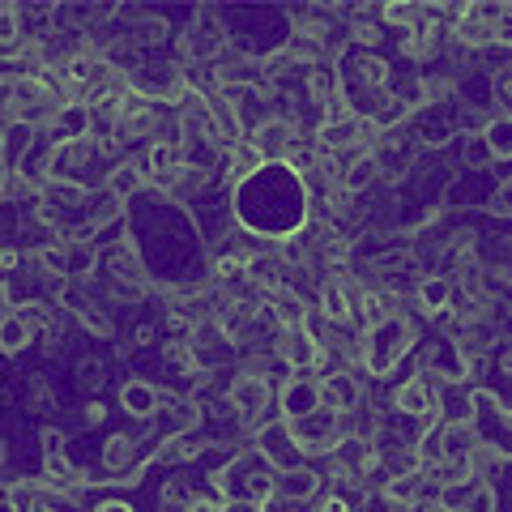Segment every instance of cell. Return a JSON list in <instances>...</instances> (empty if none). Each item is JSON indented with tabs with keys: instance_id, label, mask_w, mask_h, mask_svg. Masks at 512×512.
<instances>
[{
	"instance_id": "6da1fadb",
	"label": "cell",
	"mask_w": 512,
	"mask_h": 512,
	"mask_svg": "<svg viewBox=\"0 0 512 512\" xmlns=\"http://www.w3.org/2000/svg\"><path fill=\"white\" fill-rule=\"evenodd\" d=\"M419 333H423L419 320H410V316H389V320H380V325L363 329L359 333V363H363V372H372L376 380L393 376V367L414 350Z\"/></svg>"
},
{
	"instance_id": "7a4b0ae2",
	"label": "cell",
	"mask_w": 512,
	"mask_h": 512,
	"mask_svg": "<svg viewBox=\"0 0 512 512\" xmlns=\"http://www.w3.org/2000/svg\"><path fill=\"white\" fill-rule=\"evenodd\" d=\"M227 22H222L218 9H197L192 13V22L180 30V39H175V47H180V64H214L227 56Z\"/></svg>"
},
{
	"instance_id": "3957f363",
	"label": "cell",
	"mask_w": 512,
	"mask_h": 512,
	"mask_svg": "<svg viewBox=\"0 0 512 512\" xmlns=\"http://www.w3.org/2000/svg\"><path fill=\"white\" fill-rule=\"evenodd\" d=\"M299 141H303V137H299V124H286V120H278V116H265V120L248 133V146L261 154V163H286Z\"/></svg>"
},
{
	"instance_id": "277c9868",
	"label": "cell",
	"mask_w": 512,
	"mask_h": 512,
	"mask_svg": "<svg viewBox=\"0 0 512 512\" xmlns=\"http://www.w3.org/2000/svg\"><path fill=\"white\" fill-rule=\"evenodd\" d=\"M274 410H278V419H286V423H295V419H303V414L320 410V389H316V380H312L308 372H291L286 380H278V389H274Z\"/></svg>"
},
{
	"instance_id": "5b68a950",
	"label": "cell",
	"mask_w": 512,
	"mask_h": 512,
	"mask_svg": "<svg viewBox=\"0 0 512 512\" xmlns=\"http://www.w3.org/2000/svg\"><path fill=\"white\" fill-rule=\"evenodd\" d=\"M320 483H325V474H320L312 461H299V466H286L274 474V500L303 508V504L320 500Z\"/></svg>"
},
{
	"instance_id": "8992f818",
	"label": "cell",
	"mask_w": 512,
	"mask_h": 512,
	"mask_svg": "<svg viewBox=\"0 0 512 512\" xmlns=\"http://www.w3.org/2000/svg\"><path fill=\"white\" fill-rule=\"evenodd\" d=\"M205 423V406L192 397H158L154 427L158 436H197V427Z\"/></svg>"
},
{
	"instance_id": "52a82bcc",
	"label": "cell",
	"mask_w": 512,
	"mask_h": 512,
	"mask_svg": "<svg viewBox=\"0 0 512 512\" xmlns=\"http://www.w3.org/2000/svg\"><path fill=\"white\" fill-rule=\"evenodd\" d=\"M316 389H320V406L333 410V414L355 410L363 397H367L359 372H346V367H338V372H329V376H320V380H316Z\"/></svg>"
},
{
	"instance_id": "ba28073f",
	"label": "cell",
	"mask_w": 512,
	"mask_h": 512,
	"mask_svg": "<svg viewBox=\"0 0 512 512\" xmlns=\"http://www.w3.org/2000/svg\"><path fill=\"white\" fill-rule=\"evenodd\" d=\"M103 188L111 192V197H120V201L128 205V201H137L141 192H146V171H141L137 158H120V163L107 167Z\"/></svg>"
},
{
	"instance_id": "9c48e42d",
	"label": "cell",
	"mask_w": 512,
	"mask_h": 512,
	"mask_svg": "<svg viewBox=\"0 0 512 512\" xmlns=\"http://www.w3.org/2000/svg\"><path fill=\"white\" fill-rule=\"evenodd\" d=\"M265 316L274 320V329H303V320H308V299L291 286H282V291L265 295Z\"/></svg>"
},
{
	"instance_id": "30bf717a",
	"label": "cell",
	"mask_w": 512,
	"mask_h": 512,
	"mask_svg": "<svg viewBox=\"0 0 512 512\" xmlns=\"http://www.w3.org/2000/svg\"><path fill=\"white\" fill-rule=\"evenodd\" d=\"M120 406H124V414L133 423H146V419H154L158 414V384H150V380H124V389H120Z\"/></svg>"
},
{
	"instance_id": "8fae6325",
	"label": "cell",
	"mask_w": 512,
	"mask_h": 512,
	"mask_svg": "<svg viewBox=\"0 0 512 512\" xmlns=\"http://www.w3.org/2000/svg\"><path fill=\"white\" fill-rule=\"evenodd\" d=\"M124 39H128V47H137V52H150V47H163L171 39V22L163 18V13H146V9H141V18L128 22Z\"/></svg>"
},
{
	"instance_id": "7c38bea8",
	"label": "cell",
	"mask_w": 512,
	"mask_h": 512,
	"mask_svg": "<svg viewBox=\"0 0 512 512\" xmlns=\"http://www.w3.org/2000/svg\"><path fill=\"white\" fill-rule=\"evenodd\" d=\"M103 248L94 239H77V244H64V278L69 282H86L94 269H99Z\"/></svg>"
},
{
	"instance_id": "4fadbf2b",
	"label": "cell",
	"mask_w": 512,
	"mask_h": 512,
	"mask_svg": "<svg viewBox=\"0 0 512 512\" xmlns=\"http://www.w3.org/2000/svg\"><path fill=\"white\" fill-rule=\"evenodd\" d=\"M414 308H419V316L440 320L448 312V278L444 274L419 278V286H414Z\"/></svg>"
},
{
	"instance_id": "5bb4252c",
	"label": "cell",
	"mask_w": 512,
	"mask_h": 512,
	"mask_svg": "<svg viewBox=\"0 0 512 512\" xmlns=\"http://www.w3.org/2000/svg\"><path fill=\"white\" fill-rule=\"evenodd\" d=\"M39 133L30 124H9V128H0V171H13L18 167V158L35 146Z\"/></svg>"
},
{
	"instance_id": "9a60e30c",
	"label": "cell",
	"mask_w": 512,
	"mask_h": 512,
	"mask_svg": "<svg viewBox=\"0 0 512 512\" xmlns=\"http://www.w3.org/2000/svg\"><path fill=\"white\" fill-rule=\"evenodd\" d=\"M483 146H487V154H491V163H508L512 158V120L508 116H491L487 124H483Z\"/></svg>"
},
{
	"instance_id": "2e32d148",
	"label": "cell",
	"mask_w": 512,
	"mask_h": 512,
	"mask_svg": "<svg viewBox=\"0 0 512 512\" xmlns=\"http://www.w3.org/2000/svg\"><path fill=\"white\" fill-rule=\"evenodd\" d=\"M35 342V329L26 325V320L18 312H9V316H0V355H22V350Z\"/></svg>"
},
{
	"instance_id": "e0dca14e",
	"label": "cell",
	"mask_w": 512,
	"mask_h": 512,
	"mask_svg": "<svg viewBox=\"0 0 512 512\" xmlns=\"http://www.w3.org/2000/svg\"><path fill=\"white\" fill-rule=\"evenodd\" d=\"M376 180H380V167H376V158L363 150V154L355 158V163H350V167L342 171V192H350V197H359V192H367Z\"/></svg>"
},
{
	"instance_id": "ac0fdd59",
	"label": "cell",
	"mask_w": 512,
	"mask_h": 512,
	"mask_svg": "<svg viewBox=\"0 0 512 512\" xmlns=\"http://www.w3.org/2000/svg\"><path fill=\"white\" fill-rule=\"evenodd\" d=\"M256 167H261V154H256L248 141H239V146L227 150V167H222V171H227V180H231V184H239V180H248Z\"/></svg>"
},
{
	"instance_id": "d6986e66",
	"label": "cell",
	"mask_w": 512,
	"mask_h": 512,
	"mask_svg": "<svg viewBox=\"0 0 512 512\" xmlns=\"http://www.w3.org/2000/svg\"><path fill=\"white\" fill-rule=\"evenodd\" d=\"M423 22V5H380V26H397L406 35Z\"/></svg>"
},
{
	"instance_id": "ffe728a7",
	"label": "cell",
	"mask_w": 512,
	"mask_h": 512,
	"mask_svg": "<svg viewBox=\"0 0 512 512\" xmlns=\"http://www.w3.org/2000/svg\"><path fill=\"white\" fill-rule=\"evenodd\" d=\"M512 107V69L504 64V69L491 73V116H508Z\"/></svg>"
},
{
	"instance_id": "44dd1931",
	"label": "cell",
	"mask_w": 512,
	"mask_h": 512,
	"mask_svg": "<svg viewBox=\"0 0 512 512\" xmlns=\"http://www.w3.org/2000/svg\"><path fill=\"white\" fill-rule=\"evenodd\" d=\"M107 384V363L99 355H86L82 363H77V389H86V393H99Z\"/></svg>"
},
{
	"instance_id": "7402d4cb",
	"label": "cell",
	"mask_w": 512,
	"mask_h": 512,
	"mask_svg": "<svg viewBox=\"0 0 512 512\" xmlns=\"http://www.w3.org/2000/svg\"><path fill=\"white\" fill-rule=\"evenodd\" d=\"M26 402H30V410H52L56 406V393H52V380H47L43 372H30V380H26Z\"/></svg>"
},
{
	"instance_id": "603a6c76",
	"label": "cell",
	"mask_w": 512,
	"mask_h": 512,
	"mask_svg": "<svg viewBox=\"0 0 512 512\" xmlns=\"http://www.w3.org/2000/svg\"><path fill=\"white\" fill-rule=\"evenodd\" d=\"M461 163H466V171H483L491 163L483 137H461Z\"/></svg>"
},
{
	"instance_id": "cb8c5ba5",
	"label": "cell",
	"mask_w": 512,
	"mask_h": 512,
	"mask_svg": "<svg viewBox=\"0 0 512 512\" xmlns=\"http://www.w3.org/2000/svg\"><path fill=\"white\" fill-rule=\"evenodd\" d=\"M82 325H86L90 333H99V338L116 342V320H111L107 312H99V308H86V312H82Z\"/></svg>"
},
{
	"instance_id": "d4e9b609",
	"label": "cell",
	"mask_w": 512,
	"mask_h": 512,
	"mask_svg": "<svg viewBox=\"0 0 512 512\" xmlns=\"http://www.w3.org/2000/svg\"><path fill=\"white\" fill-rule=\"evenodd\" d=\"M150 295V286H137V282H111V299L116 303H141Z\"/></svg>"
},
{
	"instance_id": "484cf974",
	"label": "cell",
	"mask_w": 512,
	"mask_h": 512,
	"mask_svg": "<svg viewBox=\"0 0 512 512\" xmlns=\"http://www.w3.org/2000/svg\"><path fill=\"white\" fill-rule=\"evenodd\" d=\"M103 423H107V402H103V397H90V402L82 406V427L94 431V427H103Z\"/></svg>"
},
{
	"instance_id": "4316f807",
	"label": "cell",
	"mask_w": 512,
	"mask_h": 512,
	"mask_svg": "<svg viewBox=\"0 0 512 512\" xmlns=\"http://www.w3.org/2000/svg\"><path fill=\"white\" fill-rule=\"evenodd\" d=\"M359 504L350 500L346 491H333V495H325V500H316V512H355Z\"/></svg>"
},
{
	"instance_id": "83f0119b",
	"label": "cell",
	"mask_w": 512,
	"mask_h": 512,
	"mask_svg": "<svg viewBox=\"0 0 512 512\" xmlns=\"http://www.w3.org/2000/svg\"><path fill=\"white\" fill-rule=\"evenodd\" d=\"M39 440H43V444H39L43 457H60V453H64V431H60V427H43Z\"/></svg>"
},
{
	"instance_id": "f1b7e54d",
	"label": "cell",
	"mask_w": 512,
	"mask_h": 512,
	"mask_svg": "<svg viewBox=\"0 0 512 512\" xmlns=\"http://www.w3.org/2000/svg\"><path fill=\"white\" fill-rule=\"evenodd\" d=\"M487 214L491 218H508V180H500V188H495V197L487 201Z\"/></svg>"
},
{
	"instance_id": "f546056e",
	"label": "cell",
	"mask_w": 512,
	"mask_h": 512,
	"mask_svg": "<svg viewBox=\"0 0 512 512\" xmlns=\"http://www.w3.org/2000/svg\"><path fill=\"white\" fill-rule=\"evenodd\" d=\"M13 308H18V299H13V286L0 278V316H9Z\"/></svg>"
},
{
	"instance_id": "4dcf8cb0",
	"label": "cell",
	"mask_w": 512,
	"mask_h": 512,
	"mask_svg": "<svg viewBox=\"0 0 512 512\" xmlns=\"http://www.w3.org/2000/svg\"><path fill=\"white\" fill-rule=\"evenodd\" d=\"M90 512H137V508L128 504V500H103V504H94Z\"/></svg>"
},
{
	"instance_id": "1f68e13d",
	"label": "cell",
	"mask_w": 512,
	"mask_h": 512,
	"mask_svg": "<svg viewBox=\"0 0 512 512\" xmlns=\"http://www.w3.org/2000/svg\"><path fill=\"white\" fill-rule=\"evenodd\" d=\"M133 342H137V346H150V342H154V325H137Z\"/></svg>"
},
{
	"instance_id": "d6a6232c",
	"label": "cell",
	"mask_w": 512,
	"mask_h": 512,
	"mask_svg": "<svg viewBox=\"0 0 512 512\" xmlns=\"http://www.w3.org/2000/svg\"><path fill=\"white\" fill-rule=\"evenodd\" d=\"M5 461H9V444L0 440V466H5Z\"/></svg>"
}]
</instances>
